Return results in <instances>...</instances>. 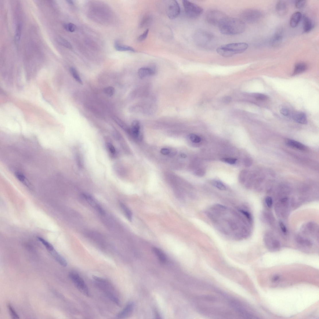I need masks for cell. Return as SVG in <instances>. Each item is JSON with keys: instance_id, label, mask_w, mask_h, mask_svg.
Returning <instances> with one entry per match:
<instances>
[{"instance_id": "37", "label": "cell", "mask_w": 319, "mask_h": 319, "mask_svg": "<svg viewBox=\"0 0 319 319\" xmlns=\"http://www.w3.org/2000/svg\"><path fill=\"white\" fill-rule=\"evenodd\" d=\"M189 137L190 140L194 143H198L200 142L201 141V138L194 134H190Z\"/></svg>"}, {"instance_id": "16", "label": "cell", "mask_w": 319, "mask_h": 319, "mask_svg": "<svg viewBox=\"0 0 319 319\" xmlns=\"http://www.w3.org/2000/svg\"><path fill=\"white\" fill-rule=\"evenodd\" d=\"M303 29L304 32H309L312 30L314 24L310 17L304 15L303 17Z\"/></svg>"}, {"instance_id": "8", "label": "cell", "mask_w": 319, "mask_h": 319, "mask_svg": "<svg viewBox=\"0 0 319 319\" xmlns=\"http://www.w3.org/2000/svg\"><path fill=\"white\" fill-rule=\"evenodd\" d=\"M166 11L169 19H174L178 17L180 12V7L178 3L175 0L169 1L166 3Z\"/></svg>"}, {"instance_id": "6", "label": "cell", "mask_w": 319, "mask_h": 319, "mask_svg": "<svg viewBox=\"0 0 319 319\" xmlns=\"http://www.w3.org/2000/svg\"><path fill=\"white\" fill-rule=\"evenodd\" d=\"M69 277L79 291L85 296H90L87 286L83 279L78 273L72 272L69 274Z\"/></svg>"}, {"instance_id": "28", "label": "cell", "mask_w": 319, "mask_h": 319, "mask_svg": "<svg viewBox=\"0 0 319 319\" xmlns=\"http://www.w3.org/2000/svg\"><path fill=\"white\" fill-rule=\"evenodd\" d=\"M264 219H266V221L269 224H272L275 222V219L273 216L269 212H264L263 213Z\"/></svg>"}, {"instance_id": "40", "label": "cell", "mask_w": 319, "mask_h": 319, "mask_svg": "<svg viewBox=\"0 0 319 319\" xmlns=\"http://www.w3.org/2000/svg\"><path fill=\"white\" fill-rule=\"evenodd\" d=\"M264 202L268 208H271L272 207L273 204V201L272 198L271 197L269 196L267 197L264 199Z\"/></svg>"}, {"instance_id": "42", "label": "cell", "mask_w": 319, "mask_h": 319, "mask_svg": "<svg viewBox=\"0 0 319 319\" xmlns=\"http://www.w3.org/2000/svg\"><path fill=\"white\" fill-rule=\"evenodd\" d=\"M223 162L227 163L230 164H234L236 162L237 159L232 158H223L221 160Z\"/></svg>"}, {"instance_id": "41", "label": "cell", "mask_w": 319, "mask_h": 319, "mask_svg": "<svg viewBox=\"0 0 319 319\" xmlns=\"http://www.w3.org/2000/svg\"><path fill=\"white\" fill-rule=\"evenodd\" d=\"M306 3V1H297L295 4L296 8L298 9H302L305 6Z\"/></svg>"}, {"instance_id": "15", "label": "cell", "mask_w": 319, "mask_h": 319, "mask_svg": "<svg viewBox=\"0 0 319 319\" xmlns=\"http://www.w3.org/2000/svg\"><path fill=\"white\" fill-rule=\"evenodd\" d=\"M133 308V303L132 302L129 303L124 309L118 314L117 317L119 318H123L129 316L132 313Z\"/></svg>"}, {"instance_id": "38", "label": "cell", "mask_w": 319, "mask_h": 319, "mask_svg": "<svg viewBox=\"0 0 319 319\" xmlns=\"http://www.w3.org/2000/svg\"><path fill=\"white\" fill-rule=\"evenodd\" d=\"M149 30L148 29H147L145 30L143 33L138 38L137 40V41L139 42H142L145 40L147 38L148 34L149 33Z\"/></svg>"}, {"instance_id": "19", "label": "cell", "mask_w": 319, "mask_h": 319, "mask_svg": "<svg viewBox=\"0 0 319 319\" xmlns=\"http://www.w3.org/2000/svg\"><path fill=\"white\" fill-rule=\"evenodd\" d=\"M140 129V125L139 122L136 120L133 121L132 123L130 132L131 133L132 136L135 138H137L139 137Z\"/></svg>"}, {"instance_id": "22", "label": "cell", "mask_w": 319, "mask_h": 319, "mask_svg": "<svg viewBox=\"0 0 319 319\" xmlns=\"http://www.w3.org/2000/svg\"><path fill=\"white\" fill-rule=\"evenodd\" d=\"M307 65L304 63H299L296 64L295 66L293 75H295L302 73L306 71L307 69Z\"/></svg>"}, {"instance_id": "34", "label": "cell", "mask_w": 319, "mask_h": 319, "mask_svg": "<svg viewBox=\"0 0 319 319\" xmlns=\"http://www.w3.org/2000/svg\"><path fill=\"white\" fill-rule=\"evenodd\" d=\"M8 308L10 314L13 318L19 319L20 318L19 315L17 313L13 307L10 304H9Z\"/></svg>"}, {"instance_id": "4", "label": "cell", "mask_w": 319, "mask_h": 319, "mask_svg": "<svg viewBox=\"0 0 319 319\" xmlns=\"http://www.w3.org/2000/svg\"><path fill=\"white\" fill-rule=\"evenodd\" d=\"M182 1L185 12L188 17L191 19H196L203 13V9L200 6L187 0H184Z\"/></svg>"}, {"instance_id": "50", "label": "cell", "mask_w": 319, "mask_h": 319, "mask_svg": "<svg viewBox=\"0 0 319 319\" xmlns=\"http://www.w3.org/2000/svg\"><path fill=\"white\" fill-rule=\"evenodd\" d=\"M196 173L198 176L201 177L203 176L205 174V172L203 170L200 169L197 170Z\"/></svg>"}, {"instance_id": "27", "label": "cell", "mask_w": 319, "mask_h": 319, "mask_svg": "<svg viewBox=\"0 0 319 319\" xmlns=\"http://www.w3.org/2000/svg\"><path fill=\"white\" fill-rule=\"evenodd\" d=\"M70 71L71 73L75 80L79 83V84L82 85V81L77 70L74 68L71 67L70 69Z\"/></svg>"}, {"instance_id": "5", "label": "cell", "mask_w": 319, "mask_h": 319, "mask_svg": "<svg viewBox=\"0 0 319 319\" xmlns=\"http://www.w3.org/2000/svg\"><path fill=\"white\" fill-rule=\"evenodd\" d=\"M263 14L260 10L256 9H249L244 10L241 14L242 20L250 24L256 23L262 17Z\"/></svg>"}, {"instance_id": "24", "label": "cell", "mask_w": 319, "mask_h": 319, "mask_svg": "<svg viewBox=\"0 0 319 319\" xmlns=\"http://www.w3.org/2000/svg\"><path fill=\"white\" fill-rule=\"evenodd\" d=\"M153 251L157 256L160 261L162 263H164L166 262V257L165 253L161 250L157 248H154Z\"/></svg>"}, {"instance_id": "21", "label": "cell", "mask_w": 319, "mask_h": 319, "mask_svg": "<svg viewBox=\"0 0 319 319\" xmlns=\"http://www.w3.org/2000/svg\"><path fill=\"white\" fill-rule=\"evenodd\" d=\"M293 118L295 122L302 124H306L308 121L306 115L302 112H297L293 115Z\"/></svg>"}, {"instance_id": "33", "label": "cell", "mask_w": 319, "mask_h": 319, "mask_svg": "<svg viewBox=\"0 0 319 319\" xmlns=\"http://www.w3.org/2000/svg\"><path fill=\"white\" fill-rule=\"evenodd\" d=\"M212 184L214 186H215L219 189L222 190H226V188L225 186L220 182L218 181H214L212 182Z\"/></svg>"}, {"instance_id": "7", "label": "cell", "mask_w": 319, "mask_h": 319, "mask_svg": "<svg viewBox=\"0 0 319 319\" xmlns=\"http://www.w3.org/2000/svg\"><path fill=\"white\" fill-rule=\"evenodd\" d=\"M227 17L223 13L217 10L210 11L206 15V20L209 24L218 26Z\"/></svg>"}, {"instance_id": "2", "label": "cell", "mask_w": 319, "mask_h": 319, "mask_svg": "<svg viewBox=\"0 0 319 319\" xmlns=\"http://www.w3.org/2000/svg\"><path fill=\"white\" fill-rule=\"evenodd\" d=\"M248 47V44L245 42L230 43L220 46L217 52L221 56L229 57L244 52Z\"/></svg>"}, {"instance_id": "31", "label": "cell", "mask_w": 319, "mask_h": 319, "mask_svg": "<svg viewBox=\"0 0 319 319\" xmlns=\"http://www.w3.org/2000/svg\"><path fill=\"white\" fill-rule=\"evenodd\" d=\"M106 295L108 298H109L112 302H114L118 306L121 307V304L120 302L117 297H116L111 293L108 292H106Z\"/></svg>"}, {"instance_id": "45", "label": "cell", "mask_w": 319, "mask_h": 319, "mask_svg": "<svg viewBox=\"0 0 319 319\" xmlns=\"http://www.w3.org/2000/svg\"><path fill=\"white\" fill-rule=\"evenodd\" d=\"M279 226L282 232L285 234L287 233V230L284 223L280 221L279 222Z\"/></svg>"}, {"instance_id": "47", "label": "cell", "mask_w": 319, "mask_h": 319, "mask_svg": "<svg viewBox=\"0 0 319 319\" xmlns=\"http://www.w3.org/2000/svg\"><path fill=\"white\" fill-rule=\"evenodd\" d=\"M15 175L18 179L21 181V182L25 183V177L22 174L17 172L15 173Z\"/></svg>"}, {"instance_id": "32", "label": "cell", "mask_w": 319, "mask_h": 319, "mask_svg": "<svg viewBox=\"0 0 319 319\" xmlns=\"http://www.w3.org/2000/svg\"><path fill=\"white\" fill-rule=\"evenodd\" d=\"M63 27L66 30L71 32H74L77 29L75 25L71 23L64 24Z\"/></svg>"}, {"instance_id": "3", "label": "cell", "mask_w": 319, "mask_h": 319, "mask_svg": "<svg viewBox=\"0 0 319 319\" xmlns=\"http://www.w3.org/2000/svg\"><path fill=\"white\" fill-rule=\"evenodd\" d=\"M194 40L196 44L199 46L203 48H208L214 42L215 37L210 32L201 30L195 32Z\"/></svg>"}, {"instance_id": "49", "label": "cell", "mask_w": 319, "mask_h": 319, "mask_svg": "<svg viewBox=\"0 0 319 319\" xmlns=\"http://www.w3.org/2000/svg\"><path fill=\"white\" fill-rule=\"evenodd\" d=\"M244 165L246 167H249L251 164L252 161L249 158H246L244 161Z\"/></svg>"}, {"instance_id": "46", "label": "cell", "mask_w": 319, "mask_h": 319, "mask_svg": "<svg viewBox=\"0 0 319 319\" xmlns=\"http://www.w3.org/2000/svg\"><path fill=\"white\" fill-rule=\"evenodd\" d=\"M92 278L94 280H95L98 282L100 283L104 284H106L107 283V282L103 278L96 276L95 275H93Z\"/></svg>"}, {"instance_id": "10", "label": "cell", "mask_w": 319, "mask_h": 319, "mask_svg": "<svg viewBox=\"0 0 319 319\" xmlns=\"http://www.w3.org/2000/svg\"><path fill=\"white\" fill-rule=\"evenodd\" d=\"M287 198H283L279 201L275 205V211L280 217H285L288 216L289 205Z\"/></svg>"}, {"instance_id": "11", "label": "cell", "mask_w": 319, "mask_h": 319, "mask_svg": "<svg viewBox=\"0 0 319 319\" xmlns=\"http://www.w3.org/2000/svg\"><path fill=\"white\" fill-rule=\"evenodd\" d=\"M283 37V30L281 28L278 29L271 40V46L276 47L280 45L282 42Z\"/></svg>"}, {"instance_id": "43", "label": "cell", "mask_w": 319, "mask_h": 319, "mask_svg": "<svg viewBox=\"0 0 319 319\" xmlns=\"http://www.w3.org/2000/svg\"><path fill=\"white\" fill-rule=\"evenodd\" d=\"M254 96L256 99L260 100H266L268 99L267 96L262 94H256Z\"/></svg>"}, {"instance_id": "1", "label": "cell", "mask_w": 319, "mask_h": 319, "mask_svg": "<svg viewBox=\"0 0 319 319\" xmlns=\"http://www.w3.org/2000/svg\"><path fill=\"white\" fill-rule=\"evenodd\" d=\"M222 34L226 35H235L241 34L245 30L244 22L237 18L226 17L219 26Z\"/></svg>"}, {"instance_id": "54", "label": "cell", "mask_w": 319, "mask_h": 319, "mask_svg": "<svg viewBox=\"0 0 319 319\" xmlns=\"http://www.w3.org/2000/svg\"><path fill=\"white\" fill-rule=\"evenodd\" d=\"M181 156H182V157H183L184 158V157H186V155L185 154H182V155H181Z\"/></svg>"}, {"instance_id": "30", "label": "cell", "mask_w": 319, "mask_h": 319, "mask_svg": "<svg viewBox=\"0 0 319 319\" xmlns=\"http://www.w3.org/2000/svg\"><path fill=\"white\" fill-rule=\"evenodd\" d=\"M57 40L60 44L66 48L69 49H71L72 46L71 43L65 38L59 37L57 38Z\"/></svg>"}, {"instance_id": "53", "label": "cell", "mask_w": 319, "mask_h": 319, "mask_svg": "<svg viewBox=\"0 0 319 319\" xmlns=\"http://www.w3.org/2000/svg\"><path fill=\"white\" fill-rule=\"evenodd\" d=\"M67 1L69 4L71 5H73L74 4L73 2L72 1Z\"/></svg>"}, {"instance_id": "48", "label": "cell", "mask_w": 319, "mask_h": 319, "mask_svg": "<svg viewBox=\"0 0 319 319\" xmlns=\"http://www.w3.org/2000/svg\"><path fill=\"white\" fill-rule=\"evenodd\" d=\"M280 113L285 116H287L289 114V110L285 108H282L280 110Z\"/></svg>"}, {"instance_id": "20", "label": "cell", "mask_w": 319, "mask_h": 319, "mask_svg": "<svg viewBox=\"0 0 319 319\" xmlns=\"http://www.w3.org/2000/svg\"><path fill=\"white\" fill-rule=\"evenodd\" d=\"M49 252L60 265L64 267H66L67 266V260L63 257L58 253L55 249Z\"/></svg>"}, {"instance_id": "23", "label": "cell", "mask_w": 319, "mask_h": 319, "mask_svg": "<svg viewBox=\"0 0 319 319\" xmlns=\"http://www.w3.org/2000/svg\"><path fill=\"white\" fill-rule=\"evenodd\" d=\"M115 49L119 51H129L135 52V50L132 47L128 46L121 45L116 41L114 45Z\"/></svg>"}, {"instance_id": "17", "label": "cell", "mask_w": 319, "mask_h": 319, "mask_svg": "<svg viewBox=\"0 0 319 319\" xmlns=\"http://www.w3.org/2000/svg\"><path fill=\"white\" fill-rule=\"evenodd\" d=\"M302 15L301 13L296 12L293 13L291 16L290 20V25L291 27H296L302 19Z\"/></svg>"}, {"instance_id": "52", "label": "cell", "mask_w": 319, "mask_h": 319, "mask_svg": "<svg viewBox=\"0 0 319 319\" xmlns=\"http://www.w3.org/2000/svg\"><path fill=\"white\" fill-rule=\"evenodd\" d=\"M279 278V277L277 276V275H276V276L274 277L273 279V280L274 281H276L278 280Z\"/></svg>"}, {"instance_id": "13", "label": "cell", "mask_w": 319, "mask_h": 319, "mask_svg": "<svg viewBox=\"0 0 319 319\" xmlns=\"http://www.w3.org/2000/svg\"><path fill=\"white\" fill-rule=\"evenodd\" d=\"M275 9L278 15L281 16L286 15L288 11L287 4L285 1H279L277 2Z\"/></svg>"}, {"instance_id": "29", "label": "cell", "mask_w": 319, "mask_h": 319, "mask_svg": "<svg viewBox=\"0 0 319 319\" xmlns=\"http://www.w3.org/2000/svg\"><path fill=\"white\" fill-rule=\"evenodd\" d=\"M38 239L41 242L42 244L44 245L49 252L52 251L54 249L52 245L51 244H50V243L45 240L44 239L41 237H38Z\"/></svg>"}, {"instance_id": "26", "label": "cell", "mask_w": 319, "mask_h": 319, "mask_svg": "<svg viewBox=\"0 0 319 319\" xmlns=\"http://www.w3.org/2000/svg\"><path fill=\"white\" fill-rule=\"evenodd\" d=\"M120 206L124 211L127 219L131 221L132 219V213L131 211L127 207L122 203H120Z\"/></svg>"}, {"instance_id": "35", "label": "cell", "mask_w": 319, "mask_h": 319, "mask_svg": "<svg viewBox=\"0 0 319 319\" xmlns=\"http://www.w3.org/2000/svg\"><path fill=\"white\" fill-rule=\"evenodd\" d=\"M21 27L20 24H18L16 28L15 32V39L16 42L20 41L21 35Z\"/></svg>"}, {"instance_id": "39", "label": "cell", "mask_w": 319, "mask_h": 319, "mask_svg": "<svg viewBox=\"0 0 319 319\" xmlns=\"http://www.w3.org/2000/svg\"><path fill=\"white\" fill-rule=\"evenodd\" d=\"M247 172L245 170H242L239 175V181L241 183H244L245 181Z\"/></svg>"}, {"instance_id": "36", "label": "cell", "mask_w": 319, "mask_h": 319, "mask_svg": "<svg viewBox=\"0 0 319 319\" xmlns=\"http://www.w3.org/2000/svg\"><path fill=\"white\" fill-rule=\"evenodd\" d=\"M115 91L114 89L111 86L107 87L104 90V93L109 96H113L115 93Z\"/></svg>"}, {"instance_id": "12", "label": "cell", "mask_w": 319, "mask_h": 319, "mask_svg": "<svg viewBox=\"0 0 319 319\" xmlns=\"http://www.w3.org/2000/svg\"><path fill=\"white\" fill-rule=\"evenodd\" d=\"M82 196L88 203L101 214H104V211L103 208L96 202L95 199L91 195L87 194H83Z\"/></svg>"}, {"instance_id": "9", "label": "cell", "mask_w": 319, "mask_h": 319, "mask_svg": "<svg viewBox=\"0 0 319 319\" xmlns=\"http://www.w3.org/2000/svg\"><path fill=\"white\" fill-rule=\"evenodd\" d=\"M264 243L269 249L277 250L280 247V243L274 234L270 232H267L264 236Z\"/></svg>"}, {"instance_id": "51", "label": "cell", "mask_w": 319, "mask_h": 319, "mask_svg": "<svg viewBox=\"0 0 319 319\" xmlns=\"http://www.w3.org/2000/svg\"><path fill=\"white\" fill-rule=\"evenodd\" d=\"M161 153L163 155H168L170 153L169 149L167 148H162L161 150Z\"/></svg>"}, {"instance_id": "25", "label": "cell", "mask_w": 319, "mask_h": 319, "mask_svg": "<svg viewBox=\"0 0 319 319\" xmlns=\"http://www.w3.org/2000/svg\"><path fill=\"white\" fill-rule=\"evenodd\" d=\"M152 20V17L151 15L147 14L144 15L139 23L140 27L143 28L148 26L151 23Z\"/></svg>"}, {"instance_id": "18", "label": "cell", "mask_w": 319, "mask_h": 319, "mask_svg": "<svg viewBox=\"0 0 319 319\" xmlns=\"http://www.w3.org/2000/svg\"><path fill=\"white\" fill-rule=\"evenodd\" d=\"M285 143L288 146L299 150L304 151L306 149V147L304 145L294 140L287 139L286 140Z\"/></svg>"}, {"instance_id": "44", "label": "cell", "mask_w": 319, "mask_h": 319, "mask_svg": "<svg viewBox=\"0 0 319 319\" xmlns=\"http://www.w3.org/2000/svg\"><path fill=\"white\" fill-rule=\"evenodd\" d=\"M108 149L110 153L113 155H114L116 153L115 149L113 144L110 143H108L107 144Z\"/></svg>"}, {"instance_id": "14", "label": "cell", "mask_w": 319, "mask_h": 319, "mask_svg": "<svg viewBox=\"0 0 319 319\" xmlns=\"http://www.w3.org/2000/svg\"><path fill=\"white\" fill-rule=\"evenodd\" d=\"M155 69L151 67H143L139 69L138 71L139 77L141 78L153 75L155 74Z\"/></svg>"}]
</instances>
